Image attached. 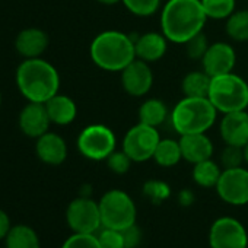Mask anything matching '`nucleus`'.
I'll return each mask as SVG.
<instances>
[{"label":"nucleus","mask_w":248,"mask_h":248,"mask_svg":"<svg viewBox=\"0 0 248 248\" xmlns=\"http://www.w3.org/2000/svg\"><path fill=\"white\" fill-rule=\"evenodd\" d=\"M206 21L200 0H168L161 12V32L171 43L186 44L203 32Z\"/></svg>","instance_id":"f257e3e1"},{"label":"nucleus","mask_w":248,"mask_h":248,"mask_svg":"<svg viewBox=\"0 0 248 248\" xmlns=\"http://www.w3.org/2000/svg\"><path fill=\"white\" fill-rule=\"evenodd\" d=\"M16 85L30 102L46 104L59 93L60 76L57 69L41 57L25 59L16 70Z\"/></svg>","instance_id":"f03ea898"},{"label":"nucleus","mask_w":248,"mask_h":248,"mask_svg":"<svg viewBox=\"0 0 248 248\" xmlns=\"http://www.w3.org/2000/svg\"><path fill=\"white\" fill-rule=\"evenodd\" d=\"M89 54L99 69L121 72L136 60L135 38L121 31H104L92 40Z\"/></svg>","instance_id":"7ed1b4c3"},{"label":"nucleus","mask_w":248,"mask_h":248,"mask_svg":"<svg viewBox=\"0 0 248 248\" xmlns=\"http://www.w3.org/2000/svg\"><path fill=\"white\" fill-rule=\"evenodd\" d=\"M217 118V109L207 96H184L171 111V123L180 135L207 133Z\"/></svg>","instance_id":"20e7f679"},{"label":"nucleus","mask_w":248,"mask_h":248,"mask_svg":"<svg viewBox=\"0 0 248 248\" xmlns=\"http://www.w3.org/2000/svg\"><path fill=\"white\" fill-rule=\"evenodd\" d=\"M207 98L217 112L228 114L247 109L248 107V82L233 72L212 78Z\"/></svg>","instance_id":"39448f33"},{"label":"nucleus","mask_w":248,"mask_h":248,"mask_svg":"<svg viewBox=\"0 0 248 248\" xmlns=\"http://www.w3.org/2000/svg\"><path fill=\"white\" fill-rule=\"evenodd\" d=\"M98 204L104 228L123 231L136 223V204L126 191L109 190L101 197Z\"/></svg>","instance_id":"423d86ee"},{"label":"nucleus","mask_w":248,"mask_h":248,"mask_svg":"<svg viewBox=\"0 0 248 248\" xmlns=\"http://www.w3.org/2000/svg\"><path fill=\"white\" fill-rule=\"evenodd\" d=\"M78 149L91 161H105L117 149V138L105 124H91L79 133Z\"/></svg>","instance_id":"0eeeda50"},{"label":"nucleus","mask_w":248,"mask_h":248,"mask_svg":"<svg viewBox=\"0 0 248 248\" xmlns=\"http://www.w3.org/2000/svg\"><path fill=\"white\" fill-rule=\"evenodd\" d=\"M159 140L161 135L156 127L138 123L124 135L121 149L130 156L133 162H146L154 158Z\"/></svg>","instance_id":"6e6552de"},{"label":"nucleus","mask_w":248,"mask_h":248,"mask_svg":"<svg viewBox=\"0 0 248 248\" xmlns=\"http://www.w3.org/2000/svg\"><path fill=\"white\" fill-rule=\"evenodd\" d=\"M66 220L73 232L95 233L102 226L99 204L89 197H78L67 206Z\"/></svg>","instance_id":"1a4fd4ad"},{"label":"nucleus","mask_w":248,"mask_h":248,"mask_svg":"<svg viewBox=\"0 0 248 248\" xmlns=\"http://www.w3.org/2000/svg\"><path fill=\"white\" fill-rule=\"evenodd\" d=\"M219 197L229 204L244 206L248 203V170L244 167L223 170L216 184Z\"/></svg>","instance_id":"9d476101"},{"label":"nucleus","mask_w":248,"mask_h":248,"mask_svg":"<svg viewBox=\"0 0 248 248\" xmlns=\"http://www.w3.org/2000/svg\"><path fill=\"white\" fill-rule=\"evenodd\" d=\"M209 242L212 248H247L248 235L239 220L223 216L213 222L209 232Z\"/></svg>","instance_id":"9b49d317"},{"label":"nucleus","mask_w":248,"mask_h":248,"mask_svg":"<svg viewBox=\"0 0 248 248\" xmlns=\"http://www.w3.org/2000/svg\"><path fill=\"white\" fill-rule=\"evenodd\" d=\"M121 86L130 96L140 98L151 92L154 86V72L151 64L136 59L121 72Z\"/></svg>","instance_id":"f8f14e48"},{"label":"nucleus","mask_w":248,"mask_h":248,"mask_svg":"<svg viewBox=\"0 0 248 248\" xmlns=\"http://www.w3.org/2000/svg\"><path fill=\"white\" fill-rule=\"evenodd\" d=\"M202 67L210 76H220L225 73H231L236 63V53L229 43L216 41L209 46L206 54L203 56Z\"/></svg>","instance_id":"ddd939ff"},{"label":"nucleus","mask_w":248,"mask_h":248,"mask_svg":"<svg viewBox=\"0 0 248 248\" xmlns=\"http://www.w3.org/2000/svg\"><path fill=\"white\" fill-rule=\"evenodd\" d=\"M219 135L225 145L244 148L248 143V112L247 109L223 114L219 123Z\"/></svg>","instance_id":"4468645a"},{"label":"nucleus","mask_w":248,"mask_h":248,"mask_svg":"<svg viewBox=\"0 0 248 248\" xmlns=\"http://www.w3.org/2000/svg\"><path fill=\"white\" fill-rule=\"evenodd\" d=\"M51 120L48 117L46 104L28 102L19 114V127L28 138L38 139L48 132Z\"/></svg>","instance_id":"2eb2a0df"},{"label":"nucleus","mask_w":248,"mask_h":248,"mask_svg":"<svg viewBox=\"0 0 248 248\" xmlns=\"http://www.w3.org/2000/svg\"><path fill=\"white\" fill-rule=\"evenodd\" d=\"M136 59H140L146 63L159 62L168 50V40L162 32H145L135 38Z\"/></svg>","instance_id":"dca6fc26"},{"label":"nucleus","mask_w":248,"mask_h":248,"mask_svg":"<svg viewBox=\"0 0 248 248\" xmlns=\"http://www.w3.org/2000/svg\"><path fill=\"white\" fill-rule=\"evenodd\" d=\"M183 159L190 164H199L210 159L213 155V143L206 133H191L180 136Z\"/></svg>","instance_id":"f3484780"},{"label":"nucleus","mask_w":248,"mask_h":248,"mask_svg":"<svg viewBox=\"0 0 248 248\" xmlns=\"http://www.w3.org/2000/svg\"><path fill=\"white\" fill-rule=\"evenodd\" d=\"M35 152L44 164L60 165L67 158V145L60 135L47 132L37 139Z\"/></svg>","instance_id":"a211bd4d"},{"label":"nucleus","mask_w":248,"mask_h":248,"mask_svg":"<svg viewBox=\"0 0 248 248\" xmlns=\"http://www.w3.org/2000/svg\"><path fill=\"white\" fill-rule=\"evenodd\" d=\"M48 47V35L38 28H27L21 31L15 40L16 51L25 59L40 57Z\"/></svg>","instance_id":"6ab92c4d"},{"label":"nucleus","mask_w":248,"mask_h":248,"mask_svg":"<svg viewBox=\"0 0 248 248\" xmlns=\"http://www.w3.org/2000/svg\"><path fill=\"white\" fill-rule=\"evenodd\" d=\"M46 108L51 123L57 124V126H67L75 121L78 115V107L75 101L70 96L62 93H56L53 98H50L46 102Z\"/></svg>","instance_id":"aec40b11"},{"label":"nucleus","mask_w":248,"mask_h":248,"mask_svg":"<svg viewBox=\"0 0 248 248\" xmlns=\"http://www.w3.org/2000/svg\"><path fill=\"white\" fill-rule=\"evenodd\" d=\"M139 123L148 124L152 127H159L168 118V108L162 99L158 98H148L142 102L139 108Z\"/></svg>","instance_id":"412c9836"},{"label":"nucleus","mask_w":248,"mask_h":248,"mask_svg":"<svg viewBox=\"0 0 248 248\" xmlns=\"http://www.w3.org/2000/svg\"><path fill=\"white\" fill-rule=\"evenodd\" d=\"M6 239V248H41L37 232L28 225L12 226Z\"/></svg>","instance_id":"4be33fe9"},{"label":"nucleus","mask_w":248,"mask_h":248,"mask_svg":"<svg viewBox=\"0 0 248 248\" xmlns=\"http://www.w3.org/2000/svg\"><path fill=\"white\" fill-rule=\"evenodd\" d=\"M212 78L202 69L187 73L181 80V91L184 96H207Z\"/></svg>","instance_id":"5701e85b"},{"label":"nucleus","mask_w":248,"mask_h":248,"mask_svg":"<svg viewBox=\"0 0 248 248\" xmlns=\"http://www.w3.org/2000/svg\"><path fill=\"white\" fill-rule=\"evenodd\" d=\"M154 159L159 167H164V168L175 167L183 159L180 140L161 139L156 146V151L154 154Z\"/></svg>","instance_id":"b1692460"},{"label":"nucleus","mask_w":248,"mask_h":248,"mask_svg":"<svg viewBox=\"0 0 248 248\" xmlns=\"http://www.w3.org/2000/svg\"><path fill=\"white\" fill-rule=\"evenodd\" d=\"M222 171L223 170L220 168V165L216 164L215 161H212V158H210V159L202 161L199 164H194V167H193V180L200 187L212 188V187H216Z\"/></svg>","instance_id":"393cba45"},{"label":"nucleus","mask_w":248,"mask_h":248,"mask_svg":"<svg viewBox=\"0 0 248 248\" xmlns=\"http://www.w3.org/2000/svg\"><path fill=\"white\" fill-rule=\"evenodd\" d=\"M225 32L232 41H248V9L235 11L225 22Z\"/></svg>","instance_id":"a878e982"},{"label":"nucleus","mask_w":248,"mask_h":248,"mask_svg":"<svg viewBox=\"0 0 248 248\" xmlns=\"http://www.w3.org/2000/svg\"><path fill=\"white\" fill-rule=\"evenodd\" d=\"M207 19L226 21L236 8V0H200Z\"/></svg>","instance_id":"bb28decb"},{"label":"nucleus","mask_w":248,"mask_h":248,"mask_svg":"<svg viewBox=\"0 0 248 248\" xmlns=\"http://www.w3.org/2000/svg\"><path fill=\"white\" fill-rule=\"evenodd\" d=\"M126 9L139 18H148L158 12L161 0H121Z\"/></svg>","instance_id":"cd10ccee"},{"label":"nucleus","mask_w":248,"mask_h":248,"mask_svg":"<svg viewBox=\"0 0 248 248\" xmlns=\"http://www.w3.org/2000/svg\"><path fill=\"white\" fill-rule=\"evenodd\" d=\"M143 193L152 203L159 204L171 196V188L161 180H149L143 186Z\"/></svg>","instance_id":"c85d7f7f"},{"label":"nucleus","mask_w":248,"mask_h":248,"mask_svg":"<svg viewBox=\"0 0 248 248\" xmlns=\"http://www.w3.org/2000/svg\"><path fill=\"white\" fill-rule=\"evenodd\" d=\"M244 162H245L244 148L232 146V145H225V148L220 152V165L223 167V170L242 167Z\"/></svg>","instance_id":"c756f323"},{"label":"nucleus","mask_w":248,"mask_h":248,"mask_svg":"<svg viewBox=\"0 0 248 248\" xmlns=\"http://www.w3.org/2000/svg\"><path fill=\"white\" fill-rule=\"evenodd\" d=\"M186 54L193 59V60H202L203 56L206 54L207 48H209V41L207 37L204 35V32H200L197 35H194L193 38H190L186 44Z\"/></svg>","instance_id":"7c9ffc66"},{"label":"nucleus","mask_w":248,"mask_h":248,"mask_svg":"<svg viewBox=\"0 0 248 248\" xmlns=\"http://www.w3.org/2000/svg\"><path fill=\"white\" fill-rule=\"evenodd\" d=\"M107 165H108V168L114 172V174H118V175H121V174H126L129 170H130V167H132V164H133V161L130 159V156L124 152L123 149L121 151H114L107 159Z\"/></svg>","instance_id":"2f4dec72"},{"label":"nucleus","mask_w":248,"mask_h":248,"mask_svg":"<svg viewBox=\"0 0 248 248\" xmlns=\"http://www.w3.org/2000/svg\"><path fill=\"white\" fill-rule=\"evenodd\" d=\"M62 248H101V245L95 233L73 232V235L64 241Z\"/></svg>","instance_id":"473e14b6"},{"label":"nucleus","mask_w":248,"mask_h":248,"mask_svg":"<svg viewBox=\"0 0 248 248\" xmlns=\"http://www.w3.org/2000/svg\"><path fill=\"white\" fill-rule=\"evenodd\" d=\"M98 241L101 248H124L123 233L117 229L104 228L98 235Z\"/></svg>","instance_id":"72a5a7b5"},{"label":"nucleus","mask_w":248,"mask_h":248,"mask_svg":"<svg viewBox=\"0 0 248 248\" xmlns=\"http://www.w3.org/2000/svg\"><path fill=\"white\" fill-rule=\"evenodd\" d=\"M121 233H123V239H124V248H136L140 244L142 233H140V229L136 226V223L126 229H123Z\"/></svg>","instance_id":"f704fd0d"},{"label":"nucleus","mask_w":248,"mask_h":248,"mask_svg":"<svg viewBox=\"0 0 248 248\" xmlns=\"http://www.w3.org/2000/svg\"><path fill=\"white\" fill-rule=\"evenodd\" d=\"M11 219L5 210L0 209V239H5L11 231Z\"/></svg>","instance_id":"c9c22d12"},{"label":"nucleus","mask_w":248,"mask_h":248,"mask_svg":"<svg viewBox=\"0 0 248 248\" xmlns=\"http://www.w3.org/2000/svg\"><path fill=\"white\" fill-rule=\"evenodd\" d=\"M178 202L183 204V206H190L193 202H194V194L191 190H181L180 194H178Z\"/></svg>","instance_id":"e433bc0d"},{"label":"nucleus","mask_w":248,"mask_h":248,"mask_svg":"<svg viewBox=\"0 0 248 248\" xmlns=\"http://www.w3.org/2000/svg\"><path fill=\"white\" fill-rule=\"evenodd\" d=\"M98 2H99L101 5H105V6H114V5L120 3L121 0H98Z\"/></svg>","instance_id":"4c0bfd02"},{"label":"nucleus","mask_w":248,"mask_h":248,"mask_svg":"<svg viewBox=\"0 0 248 248\" xmlns=\"http://www.w3.org/2000/svg\"><path fill=\"white\" fill-rule=\"evenodd\" d=\"M244 158H245V164H248V143L244 146Z\"/></svg>","instance_id":"58836bf2"},{"label":"nucleus","mask_w":248,"mask_h":248,"mask_svg":"<svg viewBox=\"0 0 248 248\" xmlns=\"http://www.w3.org/2000/svg\"><path fill=\"white\" fill-rule=\"evenodd\" d=\"M0 104H2V95H0Z\"/></svg>","instance_id":"ea45409f"}]
</instances>
